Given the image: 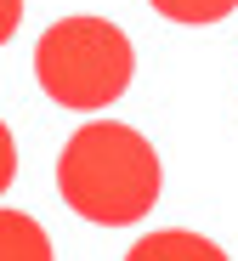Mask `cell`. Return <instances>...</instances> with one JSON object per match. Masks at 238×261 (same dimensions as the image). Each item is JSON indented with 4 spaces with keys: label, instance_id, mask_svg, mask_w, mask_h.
I'll list each match as a JSON object with an SVG mask.
<instances>
[{
    "label": "cell",
    "instance_id": "5b68a950",
    "mask_svg": "<svg viewBox=\"0 0 238 261\" xmlns=\"http://www.w3.org/2000/svg\"><path fill=\"white\" fill-rule=\"evenodd\" d=\"M148 6L170 23H221L238 0H148Z\"/></svg>",
    "mask_w": 238,
    "mask_h": 261
},
{
    "label": "cell",
    "instance_id": "7a4b0ae2",
    "mask_svg": "<svg viewBox=\"0 0 238 261\" xmlns=\"http://www.w3.org/2000/svg\"><path fill=\"white\" fill-rule=\"evenodd\" d=\"M136 51L108 17H63L34 46V80L57 108H108L125 97Z\"/></svg>",
    "mask_w": 238,
    "mask_h": 261
},
{
    "label": "cell",
    "instance_id": "277c9868",
    "mask_svg": "<svg viewBox=\"0 0 238 261\" xmlns=\"http://www.w3.org/2000/svg\"><path fill=\"white\" fill-rule=\"evenodd\" d=\"M0 261H51V239L40 233L34 216L0 210Z\"/></svg>",
    "mask_w": 238,
    "mask_h": 261
},
{
    "label": "cell",
    "instance_id": "6da1fadb",
    "mask_svg": "<svg viewBox=\"0 0 238 261\" xmlns=\"http://www.w3.org/2000/svg\"><path fill=\"white\" fill-rule=\"evenodd\" d=\"M57 193L97 227H136L159 204V153L130 125L91 119L57 153Z\"/></svg>",
    "mask_w": 238,
    "mask_h": 261
},
{
    "label": "cell",
    "instance_id": "8992f818",
    "mask_svg": "<svg viewBox=\"0 0 238 261\" xmlns=\"http://www.w3.org/2000/svg\"><path fill=\"white\" fill-rule=\"evenodd\" d=\"M12 176H17V142H12V130H6V119H0V193L12 188Z\"/></svg>",
    "mask_w": 238,
    "mask_h": 261
},
{
    "label": "cell",
    "instance_id": "52a82bcc",
    "mask_svg": "<svg viewBox=\"0 0 238 261\" xmlns=\"http://www.w3.org/2000/svg\"><path fill=\"white\" fill-rule=\"evenodd\" d=\"M17 23H23V0H0V46L17 34Z\"/></svg>",
    "mask_w": 238,
    "mask_h": 261
},
{
    "label": "cell",
    "instance_id": "3957f363",
    "mask_svg": "<svg viewBox=\"0 0 238 261\" xmlns=\"http://www.w3.org/2000/svg\"><path fill=\"white\" fill-rule=\"evenodd\" d=\"M125 261H227V250H221V244H210L204 233L165 227V233H148V239H136Z\"/></svg>",
    "mask_w": 238,
    "mask_h": 261
}]
</instances>
